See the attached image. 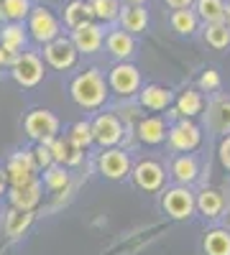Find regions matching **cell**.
<instances>
[{"label": "cell", "instance_id": "1", "mask_svg": "<svg viewBox=\"0 0 230 255\" xmlns=\"http://www.w3.org/2000/svg\"><path fill=\"white\" fill-rule=\"evenodd\" d=\"M69 92H72V100L79 105V108L97 110L108 100V82H105V77H102L97 69H90V72L77 74L72 79Z\"/></svg>", "mask_w": 230, "mask_h": 255}, {"label": "cell", "instance_id": "2", "mask_svg": "<svg viewBox=\"0 0 230 255\" xmlns=\"http://www.w3.org/2000/svg\"><path fill=\"white\" fill-rule=\"evenodd\" d=\"M10 77L15 79V84L31 90L44 79V61H41V56L33 54V51H20L15 56V61L10 64Z\"/></svg>", "mask_w": 230, "mask_h": 255}, {"label": "cell", "instance_id": "3", "mask_svg": "<svg viewBox=\"0 0 230 255\" xmlns=\"http://www.w3.org/2000/svg\"><path fill=\"white\" fill-rule=\"evenodd\" d=\"M26 31L31 33V38L36 41V44H49L51 38L61 36V23L49 8L41 5V8H31Z\"/></svg>", "mask_w": 230, "mask_h": 255}, {"label": "cell", "instance_id": "4", "mask_svg": "<svg viewBox=\"0 0 230 255\" xmlns=\"http://www.w3.org/2000/svg\"><path fill=\"white\" fill-rule=\"evenodd\" d=\"M44 59L51 69H59V72H67L72 69L77 59H79V51L74 49L72 38H64V36H56L51 38L49 44H44Z\"/></svg>", "mask_w": 230, "mask_h": 255}, {"label": "cell", "instance_id": "5", "mask_svg": "<svg viewBox=\"0 0 230 255\" xmlns=\"http://www.w3.org/2000/svg\"><path fill=\"white\" fill-rule=\"evenodd\" d=\"M23 128L28 138H33L36 143H49L51 138H56L59 133V118L49 110H31L23 120Z\"/></svg>", "mask_w": 230, "mask_h": 255}, {"label": "cell", "instance_id": "6", "mask_svg": "<svg viewBox=\"0 0 230 255\" xmlns=\"http://www.w3.org/2000/svg\"><path fill=\"white\" fill-rule=\"evenodd\" d=\"M108 90H113L118 97H133L141 90V72L133 64H115L108 74Z\"/></svg>", "mask_w": 230, "mask_h": 255}, {"label": "cell", "instance_id": "7", "mask_svg": "<svg viewBox=\"0 0 230 255\" xmlns=\"http://www.w3.org/2000/svg\"><path fill=\"white\" fill-rule=\"evenodd\" d=\"M92 143L102 145V148H113L123 140V133H125V125L118 120V115L113 113H102L97 115L92 123Z\"/></svg>", "mask_w": 230, "mask_h": 255}, {"label": "cell", "instance_id": "8", "mask_svg": "<svg viewBox=\"0 0 230 255\" xmlns=\"http://www.w3.org/2000/svg\"><path fill=\"white\" fill-rule=\"evenodd\" d=\"M161 207L164 212L169 215L172 220H190L195 215V194L187 186H174L164 194L161 199Z\"/></svg>", "mask_w": 230, "mask_h": 255}, {"label": "cell", "instance_id": "9", "mask_svg": "<svg viewBox=\"0 0 230 255\" xmlns=\"http://www.w3.org/2000/svg\"><path fill=\"white\" fill-rule=\"evenodd\" d=\"M166 138H169V145L174 148V151L190 153V151H195V148L200 145L202 133H200V128L190 118H182L179 123L172 125V130H166Z\"/></svg>", "mask_w": 230, "mask_h": 255}, {"label": "cell", "instance_id": "10", "mask_svg": "<svg viewBox=\"0 0 230 255\" xmlns=\"http://www.w3.org/2000/svg\"><path fill=\"white\" fill-rule=\"evenodd\" d=\"M97 168L100 174L110 179V181H118V179H125L131 174V158L125 151H120V148H102V153L97 158Z\"/></svg>", "mask_w": 230, "mask_h": 255}, {"label": "cell", "instance_id": "11", "mask_svg": "<svg viewBox=\"0 0 230 255\" xmlns=\"http://www.w3.org/2000/svg\"><path fill=\"white\" fill-rule=\"evenodd\" d=\"M36 171H38V168H36V163H33L31 151H18V153H13V156L8 158V163H5V179H8L10 186L26 184V181L36 179Z\"/></svg>", "mask_w": 230, "mask_h": 255}, {"label": "cell", "instance_id": "12", "mask_svg": "<svg viewBox=\"0 0 230 255\" xmlns=\"http://www.w3.org/2000/svg\"><path fill=\"white\" fill-rule=\"evenodd\" d=\"M41 194H44V184L38 179H31L26 184H15L10 186L8 197H10V204L15 209H26V212H33L41 202Z\"/></svg>", "mask_w": 230, "mask_h": 255}, {"label": "cell", "instance_id": "13", "mask_svg": "<svg viewBox=\"0 0 230 255\" xmlns=\"http://www.w3.org/2000/svg\"><path fill=\"white\" fill-rule=\"evenodd\" d=\"M164 179H166V171H164V166L151 161V158H146L141 161L136 168H133V181L138 189L143 191H159L164 186Z\"/></svg>", "mask_w": 230, "mask_h": 255}, {"label": "cell", "instance_id": "14", "mask_svg": "<svg viewBox=\"0 0 230 255\" xmlns=\"http://www.w3.org/2000/svg\"><path fill=\"white\" fill-rule=\"evenodd\" d=\"M72 44L79 54H95L102 46V28L97 23H85V26H77L72 28Z\"/></svg>", "mask_w": 230, "mask_h": 255}, {"label": "cell", "instance_id": "15", "mask_svg": "<svg viewBox=\"0 0 230 255\" xmlns=\"http://www.w3.org/2000/svg\"><path fill=\"white\" fill-rule=\"evenodd\" d=\"M174 95L169 87H161V84H146V87L138 92V102H141V108L146 110H154V113H161L166 110L172 105Z\"/></svg>", "mask_w": 230, "mask_h": 255}, {"label": "cell", "instance_id": "16", "mask_svg": "<svg viewBox=\"0 0 230 255\" xmlns=\"http://www.w3.org/2000/svg\"><path fill=\"white\" fill-rule=\"evenodd\" d=\"M118 23L125 33H143L149 28V10L143 5H123L118 13Z\"/></svg>", "mask_w": 230, "mask_h": 255}, {"label": "cell", "instance_id": "17", "mask_svg": "<svg viewBox=\"0 0 230 255\" xmlns=\"http://www.w3.org/2000/svg\"><path fill=\"white\" fill-rule=\"evenodd\" d=\"M49 148H51V156H54V163H61V166H77L79 161H82V148L74 143V140H69V138H51L49 143H46Z\"/></svg>", "mask_w": 230, "mask_h": 255}, {"label": "cell", "instance_id": "18", "mask_svg": "<svg viewBox=\"0 0 230 255\" xmlns=\"http://www.w3.org/2000/svg\"><path fill=\"white\" fill-rule=\"evenodd\" d=\"M136 135L146 145H159L166 140V123L161 118H143L136 125Z\"/></svg>", "mask_w": 230, "mask_h": 255}, {"label": "cell", "instance_id": "19", "mask_svg": "<svg viewBox=\"0 0 230 255\" xmlns=\"http://www.w3.org/2000/svg\"><path fill=\"white\" fill-rule=\"evenodd\" d=\"M207 125L215 133H230V97H215L210 102V113H207Z\"/></svg>", "mask_w": 230, "mask_h": 255}, {"label": "cell", "instance_id": "20", "mask_svg": "<svg viewBox=\"0 0 230 255\" xmlns=\"http://www.w3.org/2000/svg\"><path fill=\"white\" fill-rule=\"evenodd\" d=\"M172 176H174V179H177V184H182V186L195 184V181H197V176H200V163H197V158H195V156H190V153L177 156V158H174V163H172Z\"/></svg>", "mask_w": 230, "mask_h": 255}, {"label": "cell", "instance_id": "21", "mask_svg": "<svg viewBox=\"0 0 230 255\" xmlns=\"http://www.w3.org/2000/svg\"><path fill=\"white\" fill-rule=\"evenodd\" d=\"M95 20V13H92V5L90 0H72V3H67L64 8V23L67 28H77V26H85V23H92Z\"/></svg>", "mask_w": 230, "mask_h": 255}, {"label": "cell", "instance_id": "22", "mask_svg": "<svg viewBox=\"0 0 230 255\" xmlns=\"http://www.w3.org/2000/svg\"><path fill=\"white\" fill-rule=\"evenodd\" d=\"M105 46H108V51H110L115 59H123V61H125V59H131V56L136 54V41H133V36H131V33H125L123 28L108 33Z\"/></svg>", "mask_w": 230, "mask_h": 255}, {"label": "cell", "instance_id": "23", "mask_svg": "<svg viewBox=\"0 0 230 255\" xmlns=\"http://www.w3.org/2000/svg\"><path fill=\"white\" fill-rule=\"evenodd\" d=\"M28 44V33L23 28V23H8L3 26V31H0V46L13 51V54H20L26 49Z\"/></svg>", "mask_w": 230, "mask_h": 255}, {"label": "cell", "instance_id": "24", "mask_svg": "<svg viewBox=\"0 0 230 255\" xmlns=\"http://www.w3.org/2000/svg\"><path fill=\"white\" fill-rule=\"evenodd\" d=\"M223 207H225V199H223L220 191H215V189H205V191H200V197L195 199V209H200L202 215H205V217H210V220L220 217Z\"/></svg>", "mask_w": 230, "mask_h": 255}, {"label": "cell", "instance_id": "25", "mask_svg": "<svg viewBox=\"0 0 230 255\" xmlns=\"http://www.w3.org/2000/svg\"><path fill=\"white\" fill-rule=\"evenodd\" d=\"M31 0H0V20L23 23L31 13Z\"/></svg>", "mask_w": 230, "mask_h": 255}, {"label": "cell", "instance_id": "26", "mask_svg": "<svg viewBox=\"0 0 230 255\" xmlns=\"http://www.w3.org/2000/svg\"><path fill=\"white\" fill-rule=\"evenodd\" d=\"M205 255H230V232L228 230H210L202 240Z\"/></svg>", "mask_w": 230, "mask_h": 255}, {"label": "cell", "instance_id": "27", "mask_svg": "<svg viewBox=\"0 0 230 255\" xmlns=\"http://www.w3.org/2000/svg\"><path fill=\"white\" fill-rule=\"evenodd\" d=\"M172 28L179 36H192L200 28V18H197V13L192 8H177L172 13Z\"/></svg>", "mask_w": 230, "mask_h": 255}, {"label": "cell", "instance_id": "28", "mask_svg": "<svg viewBox=\"0 0 230 255\" xmlns=\"http://www.w3.org/2000/svg\"><path fill=\"white\" fill-rule=\"evenodd\" d=\"M205 41L207 46H213L218 51L230 46V26L225 20H218V23H205Z\"/></svg>", "mask_w": 230, "mask_h": 255}, {"label": "cell", "instance_id": "29", "mask_svg": "<svg viewBox=\"0 0 230 255\" xmlns=\"http://www.w3.org/2000/svg\"><path fill=\"white\" fill-rule=\"evenodd\" d=\"M195 13L205 23H218L225 18V0H195Z\"/></svg>", "mask_w": 230, "mask_h": 255}, {"label": "cell", "instance_id": "30", "mask_svg": "<svg viewBox=\"0 0 230 255\" xmlns=\"http://www.w3.org/2000/svg\"><path fill=\"white\" fill-rule=\"evenodd\" d=\"M33 222V212H26V209H10L8 212V217H5V232L10 238H18V235H23V232L31 227Z\"/></svg>", "mask_w": 230, "mask_h": 255}, {"label": "cell", "instance_id": "31", "mask_svg": "<svg viewBox=\"0 0 230 255\" xmlns=\"http://www.w3.org/2000/svg\"><path fill=\"white\" fill-rule=\"evenodd\" d=\"M202 97H200V92H195V90H187V92H182V97L177 100V110H174V115H182V118H197L200 113H202Z\"/></svg>", "mask_w": 230, "mask_h": 255}, {"label": "cell", "instance_id": "32", "mask_svg": "<svg viewBox=\"0 0 230 255\" xmlns=\"http://www.w3.org/2000/svg\"><path fill=\"white\" fill-rule=\"evenodd\" d=\"M44 186L49 191H64L69 186V171L61 163H51L49 168H44Z\"/></svg>", "mask_w": 230, "mask_h": 255}, {"label": "cell", "instance_id": "33", "mask_svg": "<svg viewBox=\"0 0 230 255\" xmlns=\"http://www.w3.org/2000/svg\"><path fill=\"white\" fill-rule=\"evenodd\" d=\"M92 5V13L97 20H102V23H115L118 20V13H120V0H90Z\"/></svg>", "mask_w": 230, "mask_h": 255}, {"label": "cell", "instance_id": "34", "mask_svg": "<svg viewBox=\"0 0 230 255\" xmlns=\"http://www.w3.org/2000/svg\"><path fill=\"white\" fill-rule=\"evenodd\" d=\"M69 140H74L82 151L92 143V125L90 123H85V120H79V123H74L72 128H69V135H67Z\"/></svg>", "mask_w": 230, "mask_h": 255}, {"label": "cell", "instance_id": "35", "mask_svg": "<svg viewBox=\"0 0 230 255\" xmlns=\"http://www.w3.org/2000/svg\"><path fill=\"white\" fill-rule=\"evenodd\" d=\"M31 156H33V163H36V168L38 171H44V168H49L51 163H54V156H51V148L46 145V143H38L33 151H31Z\"/></svg>", "mask_w": 230, "mask_h": 255}, {"label": "cell", "instance_id": "36", "mask_svg": "<svg viewBox=\"0 0 230 255\" xmlns=\"http://www.w3.org/2000/svg\"><path fill=\"white\" fill-rule=\"evenodd\" d=\"M200 90L202 92H218L220 90V74L215 69H207L200 77Z\"/></svg>", "mask_w": 230, "mask_h": 255}, {"label": "cell", "instance_id": "37", "mask_svg": "<svg viewBox=\"0 0 230 255\" xmlns=\"http://www.w3.org/2000/svg\"><path fill=\"white\" fill-rule=\"evenodd\" d=\"M218 156H220V163H223V168H225V171H230V133H225V138L220 140Z\"/></svg>", "mask_w": 230, "mask_h": 255}, {"label": "cell", "instance_id": "38", "mask_svg": "<svg viewBox=\"0 0 230 255\" xmlns=\"http://www.w3.org/2000/svg\"><path fill=\"white\" fill-rule=\"evenodd\" d=\"M15 56H18V54H13V51H8V49L0 46V67H10V64L15 61Z\"/></svg>", "mask_w": 230, "mask_h": 255}, {"label": "cell", "instance_id": "39", "mask_svg": "<svg viewBox=\"0 0 230 255\" xmlns=\"http://www.w3.org/2000/svg\"><path fill=\"white\" fill-rule=\"evenodd\" d=\"M164 3L166 5H169V8H192V3H195V0H164Z\"/></svg>", "mask_w": 230, "mask_h": 255}, {"label": "cell", "instance_id": "40", "mask_svg": "<svg viewBox=\"0 0 230 255\" xmlns=\"http://www.w3.org/2000/svg\"><path fill=\"white\" fill-rule=\"evenodd\" d=\"M5 189H8V179H5V168H0V197L5 194Z\"/></svg>", "mask_w": 230, "mask_h": 255}, {"label": "cell", "instance_id": "41", "mask_svg": "<svg viewBox=\"0 0 230 255\" xmlns=\"http://www.w3.org/2000/svg\"><path fill=\"white\" fill-rule=\"evenodd\" d=\"M125 5H143V3H149V0H123Z\"/></svg>", "mask_w": 230, "mask_h": 255}, {"label": "cell", "instance_id": "42", "mask_svg": "<svg viewBox=\"0 0 230 255\" xmlns=\"http://www.w3.org/2000/svg\"><path fill=\"white\" fill-rule=\"evenodd\" d=\"M223 20H225V23H228V26H230V3H228V5H225V18H223Z\"/></svg>", "mask_w": 230, "mask_h": 255}]
</instances>
